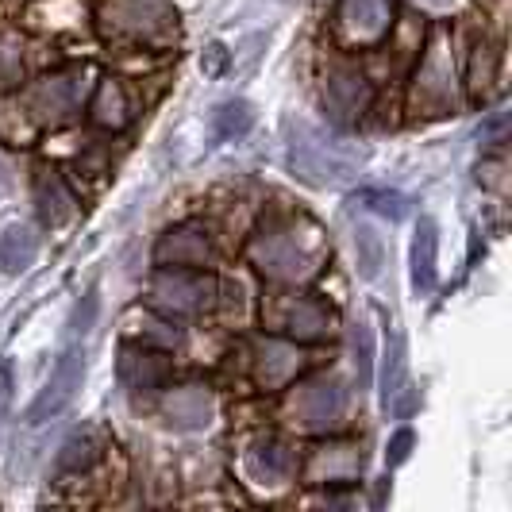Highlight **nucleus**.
Instances as JSON below:
<instances>
[{"instance_id": "obj_9", "label": "nucleus", "mask_w": 512, "mask_h": 512, "mask_svg": "<svg viewBox=\"0 0 512 512\" xmlns=\"http://www.w3.org/2000/svg\"><path fill=\"white\" fill-rule=\"evenodd\" d=\"M374 101V89L359 70H332L324 81V108L339 128H351L366 116V108Z\"/></svg>"}, {"instance_id": "obj_26", "label": "nucleus", "mask_w": 512, "mask_h": 512, "mask_svg": "<svg viewBox=\"0 0 512 512\" xmlns=\"http://www.w3.org/2000/svg\"><path fill=\"white\" fill-rule=\"evenodd\" d=\"M351 351H355V370H359V389L370 385L374 378V332L366 320L351 324Z\"/></svg>"}, {"instance_id": "obj_4", "label": "nucleus", "mask_w": 512, "mask_h": 512, "mask_svg": "<svg viewBox=\"0 0 512 512\" xmlns=\"http://www.w3.org/2000/svg\"><path fill=\"white\" fill-rule=\"evenodd\" d=\"M393 27V0H339L335 4V35L343 47H378Z\"/></svg>"}, {"instance_id": "obj_6", "label": "nucleus", "mask_w": 512, "mask_h": 512, "mask_svg": "<svg viewBox=\"0 0 512 512\" xmlns=\"http://www.w3.org/2000/svg\"><path fill=\"white\" fill-rule=\"evenodd\" d=\"M216 297V282L208 274H185V270H162L151 285V305L166 316H197Z\"/></svg>"}, {"instance_id": "obj_23", "label": "nucleus", "mask_w": 512, "mask_h": 512, "mask_svg": "<svg viewBox=\"0 0 512 512\" xmlns=\"http://www.w3.org/2000/svg\"><path fill=\"white\" fill-rule=\"evenodd\" d=\"M355 258H359V274L366 278V282H374V278L382 274L385 243L370 224H359V228H355Z\"/></svg>"}, {"instance_id": "obj_21", "label": "nucleus", "mask_w": 512, "mask_h": 512, "mask_svg": "<svg viewBox=\"0 0 512 512\" xmlns=\"http://www.w3.org/2000/svg\"><path fill=\"white\" fill-rule=\"evenodd\" d=\"M39 255V235L24 224H12V228L0 235V266L8 274H24L27 266Z\"/></svg>"}, {"instance_id": "obj_12", "label": "nucleus", "mask_w": 512, "mask_h": 512, "mask_svg": "<svg viewBox=\"0 0 512 512\" xmlns=\"http://www.w3.org/2000/svg\"><path fill=\"white\" fill-rule=\"evenodd\" d=\"M382 405L393 416H409L416 409V389L409 382V359H405V335H389V355L382 370Z\"/></svg>"}, {"instance_id": "obj_32", "label": "nucleus", "mask_w": 512, "mask_h": 512, "mask_svg": "<svg viewBox=\"0 0 512 512\" xmlns=\"http://www.w3.org/2000/svg\"><path fill=\"white\" fill-rule=\"evenodd\" d=\"M220 66H224V47H208L205 74H220Z\"/></svg>"}, {"instance_id": "obj_27", "label": "nucleus", "mask_w": 512, "mask_h": 512, "mask_svg": "<svg viewBox=\"0 0 512 512\" xmlns=\"http://www.w3.org/2000/svg\"><path fill=\"white\" fill-rule=\"evenodd\" d=\"M493 77H497V51H493V43H474V51H470V89L482 97L489 85H493Z\"/></svg>"}, {"instance_id": "obj_5", "label": "nucleus", "mask_w": 512, "mask_h": 512, "mask_svg": "<svg viewBox=\"0 0 512 512\" xmlns=\"http://www.w3.org/2000/svg\"><path fill=\"white\" fill-rule=\"evenodd\" d=\"M81 97H85V74L81 70H66V74H51L43 77L39 85H31L24 104L27 112H31V120L58 128V124H66L77 112Z\"/></svg>"}, {"instance_id": "obj_29", "label": "nucleus", "mask_w": 512, "mask_h": 512, "mask_svg": "<svg viewBox=\"0 0 512 512\" xmlns=\"http://www.w3.org/2000/svg\"><path fill=\"white\" fill-rule=\"evenodd\" d=\"M20 74H24V43L4 31V35H0V89L16 85Z\"/></svg>"}, {"instance_id": "obj_30", "label": "nucleus", "mask_w": 512, "mask_h": 512, "mask_svg": "<svg viewBox=\"0 0 512 512\" xmlns=\"http://www.w3.org/2000/svg\"><path fill=\"white\" fill-rule=\"evenodd\" d=\"M93 316H97V293L89 289V293L81 297V305H77L74 320H70V335H74V339H81V335L93 328Z\"/></svg>"}, {"instance_id": "obj_8", "label": "nucleus", "mask_w": 512, "mask_h": 512, "mask_svg": "<svg viewBox=\"0 0 512 512\" xmlns=\"http://www.w3.org/2000/svg\"><path fill=\"white\" fill-rule=\"evenodd\" d=\"M81 378H85V355H81L77 343H70V347L62 351L58 366L51 370V378H47V385H43V393L35 397V405H31V412H27V420H31V424H43V420H51V416L70 409V401H74L77 389H81Z\"/></svg>"}, {"instance_id": "obj_24", "label": "nucleus", "mask_w": 512, "mask_h": 512, "mask_svg": "<svg viewBox=\"0 0 512 512\" xmlns=\"http://www.w3.org/2000/svg\"><path fill=\"white\" fill-rule=\"evenodd\" d=\"M251 124H255V112L247 101H224L212 112V128L220 139H239V135L251 131Z\"/></svg>"}, {"instance_id": "obj_16", "label": "nucleus", "mask_w": 512, "mask_h": 512, "mask_svg": "<svg viewBox=\"0 0 512 512\" xmlns=\"http://www.w3.org/2000/svg\"><path fill=\"white\" fill-rule=\"evenodd\" d=\"M278 328L301 339V343H316L328 335V308L312 297H289L282 308H278Z\"/></svg>"}, {"instance_id": "obj_2", "label": "nucleus", "mask_w": 512, "mask_h": 512, "mask_svg": "<svg viewBox=\"0 0 512 512\" xmlns=\"http://www.w3.org/2000/svg\"><path fill=\"white\" fill-rule=\"evenodd\" d=\"M97 27L104 39L162 47L178 39V12L162 0H101Z\"/></svg>"}, {"instance_id": "obj_18", "label": "nucleus", "mask_w": 512, "mask_h": 512, "mask_svg": "<svg viewBox=\"0 0 512 512\" xmlns=\"http://www.w3.org/2000/svg\"><path fill=\"white\" fill-rule=\"evenodd\" d=\"M120 378L128 389H158L170 378V359L147 347H124L120 351Z\"/></svg>"}, {"instance_id": "obj_22", "label": "nucleus", "mask_w": 512, "mask_h": 512, "mask_svg": "<svg viewBox=\"0 0 512 512\" xmlns=\"http://www.w3.org/2000/svg\"><path fill=\"white\" fill-rule=\"evenodd\" d=\"M89 116H93V124L97 128H108V131H120L128 124V97H124V85L120 81H101V89H97V97H93V108H89Z\"/></svg>"}, {"instance_id": "obj_19", "label": "nucleus", "mask_w": 512, "mask_h": 512, "mask_svg": "<svg viewBox=\"0 0 512 512\" xmlns=\"http://www.w3.org/2000/svg\"><path fill=\"white\" fill-rule=\"evenodd\" d=\"M436 255H439V231L436 220L420 216L416 235H412V285L420 297H428L436 289Z\"/></svg>"}, {"instance_id": "obj_13", "label": "nucleus", "mask_w": 512, "mask_h": 512, "mask_svg": "<svg viewBox=\"0 0 512 512\" xmlns=\"http://www.w3.org/2000/svg\"><path fill=\"white\" fill-rule=\"evenodd\" d=\"M154 262H158V266H208V262H212L208 231L201 228V224L170 228L158 239V247H154Z\"/></svg>"}, {"instance_id": "obj_33", "label": "nucleus", "mask_w": 512, "mask_h": 512, "mask_svg": "<svg viewBox=\"0 0 512 512\" xmlns=\"http://www.w3.org/2000/svg\"><path fill=\"white\" fill-rule=\"evenodd\" d=\"M420 4H432V8H447L451 0H420Z\"/></svg>"}, {"instance_id": "obj_3", "label": "nucleus", "mask_w": 512, "mask_h": 512, "mask_svg": "<svg viewBox=\"0 0 512 512\" xmlns=\"http://www.w3.org/2000/svg\"><path fill=\"white\" fill-rule=\"evenodd\" d=\"M412 112L416 116H443L459 108V89H455V66H451V51H447V35L436 31L428 54L420 62V74L412 85Z\"/></svg>"}, {"instance_id": "obj_14", "label": "nucleus", "mask_w": 512, "mask_h": 512, "mask_svg": "<svg viewBox=\"0 0 512 512\" xmlns=\"http://www.w3.org/2000/svg\"><path fill=\"white\" fill-rule=\"evenodd\" d=\"M162 412H166V420H170L174 428H181V432H197V428H205L208 420H212L216 401H212V393H208L205 385H181V389H174V393H166Z\"/></svg>"}, {"instance_id": "obj_7", "label": "nucleus", "mask_w": 512, "mask_h": 512, "mask_svg": "<svg viewBox=\"0 0 512 512\" xmlns=\"http://www.w3.org/2000/svg\"><path fill=\"white\" fill-rule=\"evenodd\" d=\"M251 262L266 278H274V282H305L308 274L316 270L312 258L297 247V239L285 235V231H262V235H255L251 239Z\"/></svg>"}, {"instance_id": "obj_11", "label": "nucleus", "mask_w": 512, "mask_h": 512, "mask_svg": "<svg viewBox=\"0 0 512 512\" xmlns=\"http://www.w3.org/2000/svg\"><path fill=\"white\" fill-rule=\"evenodd\" d=\"M362 451L351 443H324V447H312V455L305 462V478L312 486H332V482H351L359 478L362 470Z\"/></svg>"}, {"instance_id": "obj_25", "label": "nucleus", "mask_w": 512, "mask_h": 512, "mask_svg": "<svg viewBox=\"0 0 512 512\" xmlns=\"http://www.w3.org/2000/svg\"><path fill=\"white\" fill-rule=\"evenodd\" d=\"M97 462V439L89 436V432H77L62 443V451H58V470L62 474H77V470H89Z\"/></svg>"}, {"instance_id": "obj_20", "label": "nucleus", "mask_w": 512, "mask_h": 512, "mask_svg": "<svg viewBox=\"0 0 512 512\" xmlns=\"http://www.w3.org/2000/svg\"><path fill=\"white\" fill-rule=\"evenodd\" d=\"M289 466H293V459H289V451L278 439H258L247 451V470L258 482H282L285 474H289Z\"/></svg>"}, {"instance_id": "obj_15", "label": "nucleus", "mask_w": 512, "mask_h": 512, "mask_svg": "<svg viewBox=\"0 0 512 512\" xmlns=\"http://www.w3.org/2000/svg\"><path fill=\"white\" fill-rule=\"evenodd\" d=\"M35 205H39V216L47 228L70 224L77 212L74 193L66 189V181L58 178V170H51V166H39V174H35Z\"/></svg>"}, {"instance_id": "obj_10", "label": "nucleus", "mask_w": 512, "mask_h": 512, "mask_svg": "<svg viewBox=\"0 0 512 512\" xmlns=\"http://www.w3.org/2000/svg\"><path fill=\"white\" fill-rule=\"evenodd\" d=\"M343 409H347V389L335 382V378H316V382H308L305 389L293 397V416H297L305 428H316V432L339 424Z\"/></svg>"}, {"instance_id": "obj_1", "label": "nucleus", "mask_w": 512, "mask_h": 512, "mask_svg": "<svg viewBox=\"0 0 512 512\" xmlns=\"http://www.w3.org/2000/svg\"><path fill=\"white\" fill-rule=\"evenodd\" d=\"M289 166L293 174L308 185H339V181L355 178L362 166V151L335 143L320 128H312L305 120H289Z\"/></svg>"}, {"instance_id": "obj_31", "label": "nucleus", "mask_w": 512, "mask_h": 512, "mask_svg": "<svg viewBox=\"0 0 512 512\" xmlns=\"http://www.w3.org/2000/svg\"><path fill=\"white\" fill-rule=\"evenodd\" d=\"M409 447H412V432H409V428H401L397 436L389 439V451H385L389 466H401V462L409 459Z\"/></svg>"}, {"instance_id": "obj_28", "label": "nucleus", "mask_w": 512, "mask_h": 512, "mask_svg": "<svg viewBox=\"0 0 512 512\" xmlns=\"http://www.w3.org/2000/svg\"><path fill=\"white\" fill-rule=\"evenodd\" d=\"M355 201H362L370 212H378V216H385V220H405V216H409V205H412L405 193H385V189L359 193Z\"/></svg>"}, {"instance_id": "obj_17", "label": "nucleus", "mask_w": 512, "mask_h": 512, "mask_svg": "<svg viewBox=\"0 0 512 512\" xmlns=\"http://www.w3.org/2000/svg\"><path fill=\"white\" fill-rule=\"evenodd\" d=\"M297 370H301L297 347L278 343V339H262L255 347V378L262 389H278V385L289 382Z\"/></svg>"}]
</instances>
